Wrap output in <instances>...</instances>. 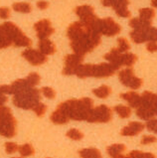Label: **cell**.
Listing matches in <instances>:
<instances>
[{
	"mask_svg": "<svg viewBox=\"0 0 157 158\" xmlns=\"http://www.w3.org/2000/svg\"><path fill=\"white\" fill-rule=\"evenodd\" d=\"M81 158H102L101 151L97 148H85L79 151Z\"/></svg>",
	"mask_w": 157,
	"mask_h": 158,
	"instance_id": "22",
	"label": "cell"
},
{
	"mask_svg": "<svg viewBox=\"0 0 157 158\" xmlns=\"http://www.w3.org/2000/svg\"><path fill=\"white\" fill-rule=\"evenodd\" d=\"M41 92L43 93V94H44L45 97H46L47 98H49V100H53V98H55V97H56L55 91H54V89L52 88H50V87H44V88H42Z\"/></svg>",
	"mask_w": 157,
	"mask_h": 158,
	"instance_id": "36",
	"label": "cell"
},
{
	"mask_svg": "<svg viewBox=\"0 0 157 158\" xmlns=\"http://www.w3.org/2000/svg\"><path fill=\"white\" fill-rule=\"evenodd\" d=\"M114 158H129V156H128V155L124 156V155H122V154H119V155L115 156V157H114Z\"/></svg>",
	"mask_w": 157,
	"mask_h": 158,
	"instance_id": "45",
	"label": "cell"
},
{
	"mask_svg": "<svg viewBox=\"0 0 157 158\" xmlns=\"http://www.w3.org/2000/svg\"><path fill=\"white\" fill-rule=\"evenodd\" d=\"M22 56L33 66H40L47 62L46 55H44L43 53H41L38 50H35V49H31V48L26 49L22 53Z\"/></svg>",
	"mask_w": 157,
	"mask_h": 158,
	"instance_id": "14",
	"label": "cell"
},
{
	"mask_svg": "<svg viewBox=\"0 0 157 158\" xmlns=\"http://www.w3.org/2000/svg\"><path fill=\"white\" fill-rule=\"evenodd\" d=\"M57 108H59L69 119L87 120L93 108V102L89 98H83L80 100L74 98L60 103Z\"/></svg>",
	"mask_w": 157,
	"mask_h": 158,
	"instance_id": "2",
	"label": "cell"
},
{
	"mask_svg": "<svg viewBox=\"0 0 157 158\" xmlns=\"http://www.w3.org/2000/svg\"><path fill=\"white\" fill-rule=\"evenodd\" d=\"M75 13L79 16L80 21L89 27H91L98 18L95 15V9L91 5H81L76 7Z\"/></svg>",
	"mask_w": 157,
	"mask_h": 158,
	"instance_id": "11",
	"label": "cell"
},
{
	"mask_svg": "<svg viewBox=\"0 0 157 158\" xmlns=\"http://www.w3.org/2000/svg\"><path fill=\"white\" fill-rule=\"evenodd\" d=\"M144 129V124L139 123V121H131L128 125L123 127L120 131L122 136H134V135L139 134L142 130Z\"/></svg>",
	"mask_w": 157,
	"mask_h": 158,
	"instance_id": "15",
	"label": "cell"
},
{
	"mask_svg": "<svg viewBox=\"0 0 157 158\" xmlns=\"http://www.w3.org/2000/svg\"><path fill=\"white\" fill-rule=\"evenodd\" d=\"M34 29L40 40L47 39L55 32V29L52 27V23L49 19H42L38 21L37 23H35Z\"/></svg>",
	"mask_w": 157,
	"mask_h": 158,
	"instance_id": "13",
	"label": "cell"
},
{
	"mask_svg": "<svg viewBox=\"0 0 157 158\" xmlns=\"http://www.w3.org/2000/svg\"><path fill=\"white\" fill-rule=\"evenodd\" d=\"M136 114L137 116L141 119H145V120H149L151 118H153V116L155 115L154 110H152L151 107L146 106H140L137 108L136 110Z\"/></svg>",
	"mask_w": 157,
	"mask_h": 158,
	"instance_id": "20",
	"label": "cell"
},
{
	"mask_svg": "<svg viewBox=\"0 0 157 158\" xmlns=\"http://www.w3.org/2000/svg\"><path fill=\"white\" fill-rule=\"evenodd\" d=\"M50 119L52 123L55 124H66V123H68L70 120L68 117L59 110V108H56V110L52 112Z\"/></svg>",
	"mask_w": 157,
	"mask_h": 158,
	"instance_id": "21",
	"label": "cell"
},
{
	"mask_svg": "<svg viewBox=\"0 0 157 158\" xmlns=\"http://www.w3.org/2000/svg\"><path fill=\"white\" fill-rule=\"evenodd\" d=\"M27 83L30 85V87L35 88L40 83V80H41V77H40L37 73H30L27 78H25Z\"/></svg>",
	"mask_w": 157,
	"mask_h": 158,
	"instance_id": "32",
	"label": "cell"
},
{
	"mask_svg": "<svg viewBox=\"0 0 157 158\" xmlns=\"http://www.w3.org/2000/svg\"><path fill=\"white\" fill-rule=\"evenodd\" d=\"M40 91L36 88H27L13 96V103L19 108L31 110L39 103Z\"/></svg>",
	"mask_w": 157,
	"mask_h": 158,
	"instance_id": "4",
	"label": "cell"
},
{
	"mask_svg": "<svg viewBox=\"0 0 157 158\" xmlns=\"http://www.w3.org/2000/svg\"><path fill=\"white\" fill-rule=\"evenodd\" d=\"M111 117H113V111H111L110 108L105 105H101L93 108L87 121H89V123H109L111 119Z\"/></svg>",
	"mask_w": 157,
	"mask_h": 158,
	"instance_id": "7",
	"label": "cell"
},
{
	"mask_svg": "<svg viewBox=\"0 0 157 158\" xmlns=\"http://www.w3.org/2000/svg\"><path fill=\"white\" fill-rule=\"evenodd\" d=\"M137 61V56L134 55L132 53H123L122 57V66H126L130 68L135 64V62Z\"/></svg>",
	"mask_w": 157,
	"mask_h": 158,
	"instance_id": "29",
	"label": "cell"
},
{
	"mask_svg": "<svg viewBox=\"0 0 157 158\" xmlns=\"http://www.w3.org/2000/svg\"><path fill=\"white\" fill-rule=\"evenodd\" d=\"M7 102V97L6 94H1V106H3V103H5Z\"/></svg>",
	"mask_w": 157,
	"mask_h": 158,
	"instance_id": "43",
	"label": "cell"
},
{
	"mask_svg": "<svg viewBox=\"0 0 157 158\" xmlns=\"http://www.w3.org/2000/svg\"><path fill=\"white\" fill-rule=\"evenodd\" d=\"M126 149V146L124 144L122 143H116V144H113L106 148V151H107V154H109L110 157H115L119 154H122L123 151H125Z\"/></svg>",
	"mask_w": 157,
	"mask_h": 158,
	"instance_id": "23",
	"label": "cell"
},
{
	"mask_svg": "<svg viewBox=\"0 0 157 158\" xmlns=\"http://www.w3.org/2000/svg\"><path fill=\"white\" fill-rule=\"evenodd\" d=\"M147 41L157 42V28L150 26L147 29Z\"/></svg>",
	"mask_w": 157,
	"mask_h": 158,
	"instance_id": "34",
	"label": "cell"
},
{
	"mask_svg": "<svg viewBox=\"0 0 157 158\" xmlns=\"http://www.w3.org/2000/svg\"><path fill=\"white\" fill-rule=\"evenodd\" d=\"M146 49L147 51L150 52V53H154V52H157V43L156 42H149L147 44L146 46Z\"/></svg>",
	"mask_w": 157,
	"mask_h": 158,
	"instance_id": "41",
	"label": "cell"
},
{
	"mask_svg": "<svg viewBox=\"0 0 157 158\" xmlns=\"http://www.w3.org/2000/svg\"><path fill=\"white\" fill-rule=\"evenodd\" d=\"M118 69L110 63H101L97 65L82 64L76 72V76L81 79H86L89 77L93 78H107L113 76Z\"/></svg>",
	"mask_w": 157,
	"mask_h": 158,
	"instance_id": "3",
	"label": "cell"
},
{
	"mask_svg": "<svg viewBox=\"0 0 157 158\" xmlns=\"http://www.w3.org/2000/svg\"><path fill=\"white\" fill-rule=\"evenodd\" d=\"M129 26L134 29H147L151 26V23H147V22L141 20L140 18H132L129 21Z\"/></svg>",
	"mask_w": 157,
	"mask_h": 158,
	"instance_id": "26",
	"label": "cell"
},
{
	"mask_svg": "<svg viewBox=\"0 0 157 158\" xmlns=\"http://www.w3.org/2000/svg\"><path fill=\"white\" fill-rule=\"evenodd\" d=\"M34 111H35V114L39 116V117H42L44 114H45V112H46L47 110V106L44 105V103L42 102H39L37 106H36L34 108Z\"/></svg>",
	"mask_w": 157,
	"mask_h": 158,
	"instance_id": "35",
	"label": "cell"
},
{
	"mask_svg": "<svg viewBox=\"0 0 157 158\" xmlns=\"http://www.w3.org/2000/svg\"><path fill=\"white\" fill-rule=\"evenodd\" d=\"M15 158H21V157H15Z\"/></svg>",
	"mask_w": 157,
	"mask_h": 158,
	"instance_id": "46",
	"label": "cell"
},
{
	"mask_svg": "<svg viewBox=\"0 0 157 158\" xmlns=\"http://www.w3.org/2000/svg\"><path fill=\"white\" fill-rule=\"evenodd\" d=\"M153 110L155 112V114H157V96L155 98V102H154V105H153Z\"/></svg>",
	"mask_w": 157,
	"mask_h": 158,
	"instance_id": "44",
	"label": "cell"
},
{
	"mask_svg": "<svg viewBox=\"0 0 157 158\" xmlns=\"http://www.w3.org/2000/svg\"><path fill=\"white\" fill-rule=\"evenodd\" d=\"M155 16V10L153 8H142L139 10V18L141 20L151 23L152 19Z\"/></svg>",
	"mask_w": 157,
	"mask_h": 158,
	"instance_id": "24",
	"label": "cell"
},
{
	"mask_svg": "<svg viewBox=\"0 0 157 158\" xmlns=\"http://www.w3.org/2000/svg\"><path fill=\"white\" fill-rule=\"evenodd\" d=\"M118 79L120 81V83L123 85L132 89H139L143 84L142 80L137 78V77L134 75L133 70L131 68H127V69L120 71L118 73Z\"/></svg>",
	"mask_w": 157,
	"mask_h": 158,
	"instance_id": "8",
	"label": "cell"
},
{
	"mask_svg": "<svg viewBox=\"0 0 157 158\" xmlns=\"http://www.w3.org/2000/svg\"><path fill=\"white\" fill-rule=\"evenodd\" d=\"M67 136L71 139H73V140H81V139L84 138V134L83 132H81L79 129L72 128L67 132Z\"/></svg>",
	"mask_w": 157,
	"mask_h": 158,
	"instance_id": "33",
	"label": "cell"
},
{
	"mask_svg": "<svg viewBox=\"0 0 157 158\" xmlns=\"http://www.w3.org/2000/svg\"><path fill=\"white\" fill-rule=\"evenodd\" d=\"M19 152L23 157H27V156L33 155L35 153V150H34V148L31 144L25 143V144H23V145L19 146Z\"/></svg>",
	"mask_w": 157,
	"mask_h": 158,
	"instance_id": "30",
	"label": "cell"
},
{
	"mask_svg": "<svg viewBox=\"0 0 157 158\" xmlns=\"http://www.w3.org/2000/svg\"><path fill=\"white\" fill-rule=\"evenodd\" d=\"M148 29V28H147ZM147 29H134L130 32V38L135 44H141L147 41Z\"/></svg>",
	"mask_w": 157,
	"mask_h": 158,
	"instance_id": "19",
	"label": "cell"
},
{
	"mask_svg": "<svg viewBox=\"0 0 157 158\" xmlns=\"http://www.w3.org/2000/svg\"><path fill=\"white\" fill-rule=\"evenodd\" d=\"M0 15H1V18H3V19H6V18L10 16V9L7 7H1V9H0Z\"/></svg>",
	"mask_w": 157,
	"mask_h": 158,
	"instance_id": "40",
	"label": "cell"
},
{
	"mask_svg": "<svg viewBox=\"0 0 157 158\" xmlns=\"http://www.w3.org/2000/svg\"><path fill=\"white\" fill-rule=\"evenodd\" d=\"M48 158H50V157H48Z\"/></svg>",
	"mask_w": 157,
	"mask_h": 158,
	"instance_id": "47",
	"label": "cell"
},
{
	"mask_svg": "<svg viewBox=\"0 0 157 158\" xmlns=\"http://www.w3.org/2000/svg\"><path fill=\"white\" fill-rule=\"evenodd\" d=\"M84 61V56L79 55V54H70L65 57V66L63 69V75L71 76L76 75L78 68L82 65Z\"/></svg>",
	"mask_w": 157,
	"mask_h": 158,
	"instance_id": "10",
	"label": "cell"
},
{
	"mask_svg": "<svg viewBox=\"0 0 157 158\" xmlns=\"http://www.w3.org/2000/svg\"><path fill=\"white\" fill-rule=\"evenodd\" d=\"M120 98H122V100L126 101L129 103V106L134 108H138L142 103L141 94H137L135 92H127V93L122 94H120Z\"/></svg>",
	"mask_w": 157,
	"mask_h": 158,
	"instance_id": "17",
	"label": "cell"
},
{
	"mask_svg": "<svg viewBox=\"0 0 157 158\" xmlns=\"http://www.w3.org/2000/svg\"><path fill=\"white\" fill-rule=\"evenodd\" d=\"M71 48L75 54L86 55L101 44V34L92 30L83 22H74L67 29Z\"/></svg>",
	"mask_w": 157,
	"mask_h": 158,
	"instance_id": "1",
	"label": "cell"
},
{
	"mask_svg": "<svg viewBox=\"0 0 157 158\" xmlns=\"http://www.w3.org/2000/svg\"><path fill=\"white\" fill-rule=\"evenodd\" d=\"M145 126H146V128L149 130V131L157 134V119L151 118L149 120H147Z\"/></svg>",
	"mask_w": 157,
	"mask_h": 158,
	"instance_id": "38",
	"label": "cell"
},
{
	"mask_svg": "<svg viewBox=\"0 0 157 158\" xmlns=\"http://www.w3.org/2000/svg\"><path fill=\"white\" fill-rule=\"evenodd\" d=\"M157 141V137L153 136V135H144L141 139V144L143 145H146V144H150V143H154Z\"/></svg>",
	"mask_w": 157,
	"mask_h": 158,
	"instance_id": "39",
	"label": "cell"
},
{
	"mask_svg": "<svg viewBox=\"0 0 157 158\" xmlns=\"http://www.w3.org/2000/svg\"><path fill=\"white\" fill-rule=\"evenodd\" d=\"M0 126L3 136L11 138L16 134V119L9 107L1 106L0 108Z\"/></svg>",
	"mask_w": 157,
	"mask_h": 158,
	"instance_id": "6",
	"label": "cell"
},
{
	"mask_svg": "<svg viewBox=\"0 0 157 158\" xmlns=\"http://www.w3.org/2000/svg\"><path fill=\"white\" fill-rule=\"evenodd\" d=\"M120 31H122V27L116 23L113 18L107 17L101 19L100 25H98V32L101 33V35L102 34L107 37H114V36L119 34Z\"/></svg>",
	"mask_w": 157,
	"mask_h": 158,
	"instance_id": "9",
	"label": "cell"
},
{
	"mask_svg": "<svg viewBox=\"0 0 157 158\" xmlns=\"http://www.w3.org/2000/svg\"><path fill=\"white\" fill-rule=\"evenodd\" d=\"M49 6V2L47 1H43V0H41V1L37 2V7L39 9H41V10H44V9H47Z\"/></svg>",
	"mask_w": 157,
	"mask_h": 158,
	"instance_id": "42",
	"label": "cell"
},
{
	"mask_svg": "<svg viewBox=\"0 0 157 158\" xmlns=\"http://www.w3.org/2000/svg\"><path fill=\"white\" fill-rule=\"evenodd\" d=\"M129 49H130V44H129L126 38L120 37L118 39V50L120 53H125Z\"/></svg>",
	"mask_w": 157,
	"mask_h": 158,
	"instance_id": "31",
	"label": "cell"
},
{
	"mask_svg": "<svg viewBox=\"0 0 157 158\" xmlns=\"http://www.w3.org/2000/svg\"><path fill=\"white\" fill-rule=\"evenodd\" d=\"M114 111L118 114L119 117H122V118H128V117L131 115L130 107H128L126 106H122V105L115 106Z\"/></svg>",
	"mask_w": 157,
	"mask_h": 158,
	"instance_id": "28",
	"label": "cell"
},
{
	"mask_svg": "<svg viewBox=\"0 0 157 158\" xmlns=\"http://www.w3.org/2000/svg\"><path fill=\"white\" fill-rule=\"evenodd\" d=\"M122 57H123V53H120L118 50V48H113L109 53L105 55V60L109 63H110L111 65H114L118 70L122 66Z\"/></svg>",
	"mask_w": 157,
	"mask_h": 158,
	"instance_id": "16",
	"label": "cell"
},
{
	"mask_svg": "<svg viewBox=\"0 0 157 158\" xmlns=\"http://www.w3.org/2000/svg\"><path fill=\"white\" fill-rule=\"evenodd\" d=\"M17 150H19V146L14 142H6L5 143V151L7 154H13Z\"/></svg>",
	"mask_w": 157,
	"mask_h": 158,
	"instance_id": "37",
	"label": "cell"
},
{
	"mask_svg": "<svg viewBox=\"0 0 157 158\" xmlns=\"http://www.w3.org/2000/svg\"><path fill=\"white\" fill-rule=\"evenodd\" d=\"M0 31L6 35L16 47H30L32 45V41L12 22H4L1 24Z\"/></svg>",
	"mask_w": 157,
	"mask_h": 158,
	"instance_id": "5",
	"label": "cell"
},
{
	"mask_svg": "<svg viewBox=\"0 0 157 158\" xmlns=\"http://www.w3.org/2000/svg\"><path fill=\"white\" fill-rule=\"evenodd\" d=\"M102 5L106 7H113L115 13L119 17L128 18L131 15L130 11L127 9L129 0H101Z\"/></svg>",
	"mask_w": 157,
	"mask_h": 158,
	"instance_id": "12",
	"label": "cell"
},
{
	"mask_svg": "<svg viewBox=\"0 0 157 158\" xmlns=\"http://www.w3.org/2000/svg\"><path fill=\"white\" fill-rule=\"evenodd\" d=\"M12 8L14 9V11L20 13H30L32 11L31 4L27 2H16L12 5Z\"/></svg>",
	"mask_w": 157,
	"mask_h": 158,
	"instance_id": "27",
	"label": "cell"
},
{
	"mask_svg": "<svg viewBox=\"0 0 157 158\" xmlns=\"http://www.w3.org/2000/svg\"><path fill=\"white\" fill-rule=\"evenodd\" d=\"M93 93L95 96H97L100 98H106L111 94V89H110V87H109V85H102L100 88L93 89Z\"/></svg>",
	"mask_w": 157,
	"mask_h": 158,
	"instance_id": "25",
	"label": "cell"
},
{
	"mask_svg": "<svg viewBox=\"0 0 157 158\" xmlns=\"http://www.w3.org/2000/svg\"><path fill=\"white\" fill-rule=\"evenodd\" d=\"M39 51L43 53L44 55H53L56 52V46L51 40L47 39H42L39 41Z\"/></svg>",
	"mask_w": 157,
	"mask_h": 158,
	"instance_id": "18",
	"label": "cell"
}]
</instances>
